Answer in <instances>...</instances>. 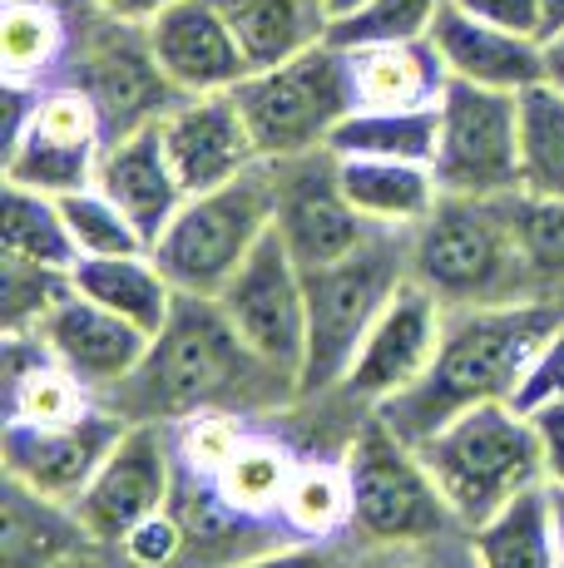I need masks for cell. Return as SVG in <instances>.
Returning <instances> with one entry per match:
<instances>
[{"instance_id":"cell-1","label":"cell","mask_w":564,"mask_h":568,"mask_svg":"<svg viewBox=\"0 0 564 568\" xmlns=\"http://www.w3.org/2000/svg\"><path fill=\"white\" fill-rule=\"evenodd\" d=\"M564 307L555 297H515V302H475L446 307V332L416 386L396 390L372 415H382L401 440L421 445L451 425L461 410L485 400H510L535 352L555 336Z\"/></svg>"},{"instance_id":"cell-2","label":"cell","mask_w":564,"mask_h":568,"mask_svg":"<svg viewBox=\"0 0 564 568\" xmlns=\"http://www.w3.org/2000/svg\"><path fill=\"white\" fill-rule=\"evenodd\" d=\"M119 390L124 420H183L199 410H243L263 400H292L302 386L288 371L268 366L233 332L219 297H183L173 302L164 332L149 342L139 371Z\"/></svg>"},{"instance_id":"cell-3","label":"cell","mask_w":564,"mask_h":568,"mask_svg":"<svg viewBox=\"0 0 564 568\" xmlns=\"http://www.w3.org/2000/svg\"><path fill=\"white\" fill-rule=\"evenodd\" d=\"M308 277V356H302V396H328L346 381L366 332L396 287L411 277V227H372L356 253Z\"/></svg>"},{"instance_id":"cell-4","label":"cell","mask_w":564,"mask_h":568,"mask_svg":"<svg viewBox=\"0 0 564 568\" xmlns=\"http://www.w3.org/2000/svg\"><path fill=\"white\" fill-rule=\"evenodd\" d=\"M416 455L465 529L485 524L520 489L550 479L535 425L510 400H485V406L461 410L451 425L426 435Z\"/></svg>"},{"instance_id":"cell-5","label":"cell","mask_w":564,"mask_h":568,"mask_svg":"<svg viewBox=\"0 0 564 568\" xmlns=\"http://www.w3.org/2000/svg\"><path fill=\"white\" fill-rule=\"evenodd\" d=\"M411 277L436 292L446 307L535 297L510 227V193L501 199L441 193V203L411 227Z\"/></svg>"},{"instance_id":"cell-6","label":"cell","mask_w":564,"mask_h":568,"mask_svg":"<svg viewBox=\"0 0 564 568\" xmlns=\"http://www.w3.org/2000/svg\"><path fill=\"white\" fill-rule=\"evenodd\" d=\"M278 223V179L273 163H253L233 183L209 193H189L173 223L159 233L149 257L183 297H223L253 247Z\"/></svg>"},{"instance_id":"cell-7","label":"cell","mask_w":564,"mask_h":568,"mask_svg":"<svg viewBox=\"0 0 564 568\" xmlns=\"http://www.w3.org/2000/svg\"><path fill=\"white\" fill-rule=\"evenodd\" d=\"M342 465L352 479V534L366 549H411V544H436L446 534H471L451 515L416 445L401 440L382 415H372L346 440Z\"/></svg>"},{"instance_id":"cell-8","label":"cell","mask_w":564,"mask_h":568,"mask_svg":"<svg viewBox=\"0 0 564 568\" xmlns=\"http://www.w3.org/2000/svg\"><path fill=\"white\" fill-rule=\"evenodd\" d=\"M233 100L243 109L258 154L268 163L328 149L332 129L356 109L352 54L322 40V45L292 54L282 64L253 70L233 90Z\"/></svg>"},{"instance_id":"cell-9","label":"cell","mask_w":564,"mask_h":568,"mask_svg":"<svg viewBox=\"0 0 564 568\" xmlns=\"http://www.w3.org/2000/svg\"><path fill=\"white\" fill-rule=\"evenodd\" d=\"M100 154H104L100 109L80 84L56 80L46 90H26V104L16 109L6 183L64 199V193L90 189Z\"/></svg>"},{"instance_id":"cell-10","label":"cell","mask_w":564,"mask_h":568,"mask_svg":"<svg viewBox=\"0 0 564 568\" xmlns=\"http://www.w3.org/2000/svg\"><path fill=\"white\" fill-rule=\"evenodd\" d=\"M436 109L441 134L431 173L441 193H465V199L520 193V94L446 80Z\"/></svg>"},{"instance_id":"cell-11","label":"cell","mask_w":564,"mask_h":568,"mask_svg":"<svg viewBox=\"0 0 564 568\" xmlns=\"http://www.w3.org/2000/svg\"><path fill=\"white\" fill-rule=\"evenodd\" d=\"M219 307L228 322H233V332L248 342V352H258L268 366L288 371L302 386V356H308V277H302L298 257L282 243L278 223H273V233L253 247V257L238 267V277L223 287Z\"/></svg>"},{"instance_id":"cell-12","label":"cell","mask_w":564,"mask_h":568,"mask_svg":"<svg viewBox=\"0 0 564 568\" xmlns=\"http://www.w3.org/2000/svg\"><path fill=\"white\" fill-rule=\"evenodd\" d=\"M173 489H179V460L169 420H129L84 495L74 499V515L94 544H119L139 519L169 509Z\"/></svg>"},{"instance_id":"cell-13","label":"cell","mask_w":564,"mask_h":568,"mask_svg":"<svg viewBox=\"0 0 564 568\" xmlns=\"http://www.w3.org/2000/svg\"><path fill=\"white\" fill-rule=\"evenodd\" d=\"M273 179H278V233L302 272L328 267V262L356 253L372 237L376 223H366L352 207V199L342 193L338 154L332 149L278 159Z\"/></svg>"},{"instance_id":"cell-14","label":"cell","mask_w":564,"mask_h":568,"mask_svg":"<svg viewBox=\"0 0 564 568\" xmlns=\"http://www.w3.org/2000/svg\"><path fill=\"white\" fill-rule=\"evenodd\" d=\"M94 100L104 119V144L119 134H134L144 124H159L179 90L164 80L154 50H149L144 26H119L104 16V36H90L74 54V70L64 74Z\"/></svg>"},{"instance_id":"cell-15","label":"cell","mask_w":564,"mask_h":568,"mask_svg":"<svg viewBox=\"0 0 564 568\" xmlns=\"http://www.w3.org/2000/svg\"><path fill=\"white\" fill-rule=\"evenodd\" d=\"M441 332H446V302L431 287H421L416 277H406L396 287V297L386 302V312L376 316V326L366 332L362 352H356V362L338 390L356 406L376 410L396 390L416 386L426 376L431 356L441 346Z\"/></svg>"},{"instance_id":"cell-16","label":"cell","mask_w":564,"mask_h":568,"mask_svg":"<svg viewBox=\"0 0 564 568\" xmlns=\"http://www.w3.org/2000/svg\"><path fill=\"white\" fill-rule=\"evenodd\" d=\"M124 415L90 406L80 420L64 425H20L6 420L0 435V455H6V479H20L26 489L60 505H74L84 495V485L94 479V469L104 465V455L114 450V440L124 435Z\"/></svg>"},{"instance_id":"cell-17","label":"cell","mask_w":564,"mask_h":568,"mask_svg":"<svg viewBox=\"0 0 564 568\" xmlns=\"http://www.w3.org/2000/svg\"><path fill=\"white\" fill-rule=\"evenodd\" d=\"M159 134H164L169 163L189 193L223 189V183H233L238 173H248L253 163H263L233 90L179 94V100L169 104V114L159 119Z\"/></svg>"},{"instance_id":"cell-18","label":"cell","mask_w":564,"mask_h":568,"mask_svg":"<svg viewBox=\"0 0 564 568\" xmlns=\"http://www.w3.org/2000/svg\"><path fill=\"white\" fill-rule=\"evenodd\" d=\"M159 70L179 94H223L253 74L219 0H173L144 26Z\"/></svg>"},{"instance_id":"cell-19","label":"cell","mask_w":564,"mask_h":568,"mask_svg":"<svg viewBox=\"0 0 564 568\" xmlns=\"http://www.w3.org/2000/svg\"><path fill=\"white\" fill-rule=\"evenodd\" d=\"M30 336H36L60 366H70L90 390L124 386V381L139 371V362H144L149 342H154V336H144L119 312L90 302L80 287H74L70 297H60Z\"/></svg>"},{"instance_id":"cell-20","label":"cell","mask_w":564,"mask_h":568,"mask_svg":"<svg viewBox=\"0 0 564 568\" xmlns=\"http://www.w3.org/2000/svg\"><path fill=\"white\" fill-rule=\"evenodd\" d=\"M431 45L441 50L451 80H465V84L525 94L530 84L550 80L545 40L515 36V30H501L491 20H475L461 6H451V0L441 6L436 26H431Z\"/></svg>"},{"instance_id":"cell-21","label":"cell","mask_w":564,"mask_h":568,"mask_svg":"<svg viewBox=\"0 0 564 568\" xmlns=\"http://www.w3.org/2000/svg\"><path fill=\"white\" fill-rule=\"evenodd\" d=\"M94 189L124 207V217L144 233L149 247L159 243V233L173 223V213L189 199V189L179 183V173L169 163L159 124H144L134 134L110 139L100 154V169H94Z\"/></svg>"},{"instance_id":"cell-22","label":"cell","mask_w":564,"mask_h":568,"mask_svg":"<svg viewBox=\"0 0 564 568\" xmlns=\"http://www.w3.org/2000/svg\"><path fill=\"white\" fill-rule=\"evenodd\" d=\"M90 529L80 524L74 505L46 499L20 479H6L0 499V559L6 568H60L64 559L90 554Z\"/></svg>"},{"instance_id":"cell-23","label":"cell","mask_w":564,"mask_h":568,"mask_svg":"<svg viewBox=\"0 0 564 568\" xmlns=\"http://www.w3.org/2000/svg\"><path fill=\"white\" fill-rule=\"evenodd\" d=\"M471 549L481 568H560V515L555 485H530L485 524L471 529Z\"/></svg>"},{"instance_id":"cell-24","label":"cell","mask_w":564,"mask_h":568,"mask_svg":"<svg viewBox=\"0 0 564 568\" xmlns=\"http://www.w3.org/2000/svg\"><path fill=\"white\" fill-rule=\"evenodd\" d=\"M94 406V390L60 366L36 336H6V420L64 425Z\"/></svg>"},{"instance_id":"cell-25","label":"cell","mask_w":564,"mask_h":568,"mask_svg":"<svg viewBox=\"0 0 564 568\" xmlns=\"http://www.w3.org/2000/svg\"><path fill=\"white\" fill-rule=\"evenodd\" d=\"M352 54L356 109H426L446 94V60L431 40H401V45H366Z\"/></svg>"},{"instance_id":"cell-26","label":"cell","mask_w":564,"mask_h":568,"mask_svg":"<svg viewBox=\"0 0 564 568\" xmlns=\"http://www.w3.org/2000/svg\"><path fill=\"white\" fill-rule=\"evenodd\" d=\"M338 179L352 207L376 227H416L441 203V183L431 173V163L338 154Z\"/></svg>"},{"instance_id":"cell-27","label":"cell","mask_w":564,"mask_h":568,"mask_svg":"<svg viewBox=\"0 0 564 568\" xmlns=\"http://www.w3.org/2000/svg\"><path fill=\"white\" fill-rule=\"evenodd\" d=\"M253 70L282 64L292 54L328 40L332 10L328 0H219Z\"/></svg>"},{"instance_id":"cell-28","label":"cell","mask_w":564,"mask_h":568,"mask_svg":"<svg viewBox=\"0 0 564 568\" xmlns=\"http://www.w3.org/2000/svg\"><path fill=\"white\" fill-rule=\"evenodd\" d=\"M70 26L56 0H6L0 10V74L6 90H46L64 80Z\"/></svg>"},{"instance_id":"cell-29","label":"cell","mask_w":564,"mask_h":568,"mask_svg":"<svg viewBox=\"0 0 564 568\" xmlns=\"http://www.w3.org/2000/svg\"><path fill=\"white\" fill-rule=\"evenodd\" d=\"M74 287L90 302L119 312L124 322H134L144 336H159L164 322L173 316V282L159 272V262L149 253H129V257H80L74 262Z\"/></svg>"},{"instance_id":"cell-30","label":"cell","mask_w":564,"mask_h":568,"mask_svg":"<svg viewBox=\"0 0 564 568\" xmlns=\"http://www.w3.org/2000/svg\"><path fill=\"white\" fill-rule=\"evenodd\" d=\"M278 534L292 544H328L352 534V479L342 460H298L278 505Z\"/></svg>"},{"instance_id":"cell-31","label":"cell","mask_w":564,"mask_h":568,"mask_svg":"<svg viewBox=\"0 0 564 568\" xmlns=\"http://www.w3.org/2000/svg\"><path fill=\"white\" fill-rule=\"evenodd\" d=\"M441 134V109H352L338 129H332L328 149L342 159H411L431 163L436 159Z\"/></svg>"},{"instance_id":"cell-32","label":"cell","mask_w":564,"mask_h":568,"mask_svg":"<svg viewBox=\"0 0 564 568\" xmlns=\"http://www.w3.org/2000/svg\"><path fill=\"white\" fill-rule=\"evenodd\" d=\"M0 247H6L10 262H30V267L74 272V262H80V247H74V237H70L60 199L36 193V189H20V183H6Z\"/></svg>"},{"instance_id":"cell-33","label":"cell","mask_w":564,"mask_h":568,"mask_svg":"<svg viewBox=\"0 0 564 568\" xmlns=\"http://www.w3.org/2000/svg\"><path fill=\"white\" fill-rule=\"evenodd\" d=\"M520 193L564 199V90L555 80L520 94Z\"/></svg>"},{"instance_id":"cell-34","label":"cell","mask_w":564,"mask_h":568,"mask_svg":"<svg viewBox=\"0 0 564 568\" xmlns=\"http://www.w3.org/2000/svg\"><path fill=\"white\" fill-rule=\"evenodd\" d=\"M292 469H298V460H292V450L282 440L248 435V440L238 445V455L209 479V485H213V495L233 509V515H243V519H278L282 489H288Z\"/></svg>"},{"instance_id":"cell-35","label":"cell","mask_w":564,"mask_h":568,"mask_svg":"<svg viewBox=\"0 0 564 568\" xmlns=\"http://www.w3.org/2000/svg\"><path fill=\"white\" fill-rule=\"evenodd\" d=\"M510 227H515V247H520V262H525L530 287H545V292L560 287L564 282V199L510 193Z\"/></svg>"},{"instance_id":"cell-36","label":"cell","mask_w":564,"mask_h":568,"mask_svg":"<svg viewBox=\"0 0 564 568\" xmlns=\"http://www.w3.org/2000/svg\"><path fill=\"white\" fill-rule=\"evenodd\" d=\"M441 6L446 0H366L362 10L332 20L328 40L338 50H366V45H401V40H431Z\"/></svg>"},{"instance_id":"cell-37","label":"cell","mask_w":564,"mask_h":568,"mask_svg":"<svg viewBox=\"0 0 564 568\" xmlns=\"http://www.w3.org/2000/svg\"><path fill=\"white\" fill-rule=\"evenodd\" d=\"M60 213L70 223V237L80 247V257H129V253H149L144 233L124 217V207L114 199H104L100 189H80V193H64Z\"/></svg>"},{"instance_id":"cell-38","label":"cell","mask_w":564,"mask_h":568,"mask_svg":"<svg viewBox=\"0 0 564 568\" xmlns=\"http://www.w3.org/2000/svg\"><path fill=\"white\" fill-rule=\"evenodd\" d=\"M243 440H248V425L238 410L183 415V420H173V460H179V475L213 479L238 455Z\"/></svg>"},{"instance_id":"cell-39","label":"cell","mask_w":564,"mask_h":568,"mask_svg":"<svg viewBox=\"0 0 564 568\" xmlns=\"http://www.w3.org/2000/svg\"><path fill=\"white\" fill-rule=\"evenodd\" d=\"M74 292L70 272L56 267H30V262L6 257V336H30L50 316L60 297Z\"/></svg>"},{"instance_id":"cell-40","label":"cell","mask_w":564,"mask_h":568,"mask_svg":"<svg viewBox=\"0 0 564 568\" xmlns=\"http://www.w3.org/2000/svg\"><path fill=\"white\" fill-rule=\"evenodd\" d=\"M189 544V529L173 509H159V515L139 519L134 529L119 539V554H124L129 568H169L179 559V549Z\"/></svg>"},{"instance_id":"cell-41","label":"cell","mask_w":564,"mask_h":568,"mask_svg":"<svg viewBox=\"0 0 564 568\" xmlns=\"http://www.w3.org/2000/svg\"><path fill=\"white\" fill-rule=\"evenodd\" d=\"M555 396H564V322L555 326V336L535 352V362H530V371L520 376L510 406L530 415V410H540L545 400H555Z\"/></svg>"},{"instance_id":"cell-42","label":"cell","mask_w":564,"mask_h":568,"mask_svg":"<svg viewBox=\"0 0 564 568\" xmlns=\"http://www.w3.org/2000/svg\"><path fill=\"white\" fill-rule=\"evenodd\" d=\"M366 568H481L471 549V534H446L436 544H411V549H372Z\"/></svg>"},{"instance_id":"cell-43","label":"cell","mask_w":564,"mask_h":568,"mask_svg":"<svg viewBox=\"0 0 564 568\" xmlns=\"http://www.w3.org/2000/svg\"><path fill=\"white\" fill-rule=\"evenodd\" d=\"M465 16L491 20L501 30H515V36H535L545 40V0H451Z\"/></svg>"},{"instance_id":"cell-44","label":"cell","mask_w":564,"mask_h":568,"mask_svg":"<svg viewBox=\"0 0 564 568\" xmlns=\"http://www.w3.org/2000/svg\"><path fill=\"white\" fill-rule=\"evenodd\" d=\"M530 425H535L540 450H545L550 485H560V489H564V396L545 400L540 410H530Z\"/></svg>"},{"instance_id":"cell-45","label":"cell","mask_w":564,"mask_h":568,"mask_svg":"<svg viewBox=\"0 0 564 568\" xmlns=\"http://www.w3.org/2000/svg\"><path fill=\"white\" fill-rule=\"evenodd\" d=\"M100 16L119 20V26H149V20H159L173 0H90Z\"/></svg>"},{"instance_id":"cell-46","label":"cell","mask_w":564,"mask_h":568,"mask_svg":"<svg viewBox=\"0 0 564 568\" xmlns=\"http://www.w3.org/2000/svg\"><path fill=\"white\" fill-rule=\"evenodd\" d=\"M248 568H342L332 554H322L318 544H308V549H282V554H268V559L248 564Z\"/></svg>"},{"instance_id":"cell-47","label":"cell","mask_w":564,"mask_h":568,"mask_svg":"<svg viewBox=\"0 0 564 568\" xmlns=\"http://www.w3.org/2000/svg\"><path fill=\"white\" fill-rule=\"evenodd\" d=\"M545 54H550V80L564 90V30H560L555 40H545Z\"/></svg>"},{"instance_id":"cell-48","label":"cell","mask_w":564,"mask_h":568,"mask_svg":"<svg viewBox=\"0 0 564 568\" xmlns=\"http://www.w3.org/2000/svg\"><path fill=\"white\" fill-rule=\"evenodd\" d=\"M564 30V0H545V40H555Z\"/></svg>"},{"instance_id":"cell-49","label":"cell","mask_w":564,"mask_h":568,"mask_svg":"<svg viewBox=\"0 0 564 568\" xmlns=\"http://www.w3.org/2000/svg\"><path fill=\"white\" fill-rule=\"evenodd\" d=\"M366 0H328V10H332V20H342V16H352V10H362Z\"/></svg>"},{"instance_id":"cell-50","label":"cell","mask_w":564,"mask_h":568,"mask_svg":"<svg viewBox=\"0 0 564 568\" xmlns=\"http://www.w3.org/2000/svg\"><path fill=\"white\" fill-rule=\"evenodd\" d=\"M555 515H560V568H564V489L555 485Z\"/></svg>"},{"instance_id":"cell-51","label":"cell","mask_w":564,"mask_h":568,"mask_svg":"<svg viewBox=\"0 0 564 568\" xmlns=\"http://www.w3.org/2000/svg\"><path fill=\"white\" fill-rule=\"evenodd\" d=\"M60 568H100V564H94V559H90V554H80V559H64Z\"/></svg>"}]
</instances>
